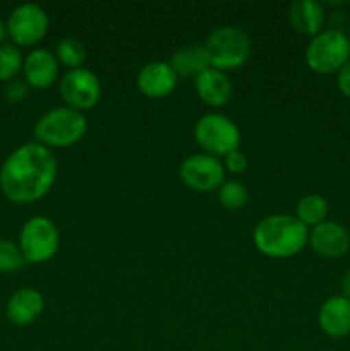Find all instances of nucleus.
I'll return each instance as SVG.
<instances>
[{"instance_id":"f257e3e1","label":"nucleus","mask_w":350,"mask_h":351,"mask_svg":"<svg viewBox=\"0 0 350 351\" xmlns=\"http://www.w3.org/2000/svg\"><path fill=\"white\" fill-rule=\"evenodd\" d=\"M54 151L36 141L16 147L0 167V191L16 204H30L48 194L57 180Z\"/></svg>"},{"instance_id":"f03ea898","label":"nucleus","mask_w":350,"mask_h":351,"mask_svg":"<svg viewBox=\"0 0 350 351\" xmlns=\"http://www.w3.org/2000/svg\"><path fill=\"white\" fill-rule=\"evenodd\" d=\"M253 242L263 256L288 259L307 245L309 228L294 215H270L254 226Z\"/></svg>"},{"instance_id":"7ed1b4c3","label":"nucleus","mask_w":350,"mask_h":351,"mask_svg":"<svg viewBox=\"0 0 350 351\" xmlns=\"http://www.w3.org/2000/svg\"><path fill=\"white\" fill-rule=\"evenodd\" d=\"M88 132V119L82 112L69 106H57L36 120L33 136L38 144L48 147H69L78 144Z\"/></svg>"},{"instance_id":"20e7f679","label":"nucleus","mask_w":350,"mask_h":351,"mask_svg":"<svg viewBox=\"0 0 350 351\" xmlns=\"http://www.w3.org/2000/svg\"><path fill=\"white\" fill-rule=\"evenodd\" d=\"M305 65L316 74H336L350 60V40L338 29H323L305 47Z\"/></svg>"},{"instance_id":"39448f33","label":"nucleus","mask_w":350,"mask_h":351,"mask_svg":"<svg viewBox=\"0 0 350 351\" xmlns=\"http://www.w3.org/2000/svg\"><path fill=\"white\" fill-rule=\"evenodd\" d=\"M194 139L202 153L215 158H225L226 154L240 149L242 134L237 123L222 113H206L196 122Z\"/></svg>"},{"instance_id":"423d86ee","label":"nucleus","mask_w":350,"mask_h":351,"mask_svg":"<svg viewBox=\"0 0 350 351\" xmlns=\"http://www.w3.org/2000/svg\"><path fill=\"white\" fill-rule=\"evenodd\" d=\"M211 67L218 71H235L250 57V40L240 27L220 26L205 41Z\"/></svg>"},{"instance_id":"0eeeda50","label":"nucleus","mask_w":350,"mask_h":351,"mask_svg":"<svg viewBox=\"0 0 350 351\" xmlns=\"http://www.w3.org/2000/svg\"><path fill=\"white\" fill-rule=\"evenodd\" d=\"M60 235L58 228L47 216H33L19 233V249L30 264H45L57 254Z\"/></svg>"},{"instance_id":"6e6552de","label":"nucleus","mask_w":350,"mask_h":351,"mask_svg":"<svg viewBox=\"0 0 350 351\" xmlns=\"http://www.w3.org/2000/svg\"><path fill=\"white\" fill-rule=\"evenodd\" d=\"M58 93L65 106L84 113L98 105L102 98V82L98 75L86 67L67 71L58 82Z\"/></svg>"},{"instance_id":"1a4fd4ad","label":"nucleus","mask_w":350,"mask_h":351,"mask_svg":"<svg viewBox=\"0 0 350 351\" xmlns=\"http://www.w3.org/2000/svg\"><path fill=\"white\" fill-rule=\"evenodd\" d=\"M50 17L38 3H23L10 12L7 31L16 47H33L48 33Z\"/></svg>"},{"instance_id":"9d476101","label":"nucleus","mask_w":350,"mask_h":351,"mask_svg":"<svg viewBox=\"0 0 350 351\" xmlns=\"http://www.w3.org/2000/svg\"><path fill=\"white\" fill-rule=\"evenodd\" d=\"M225 168L220 158L206 153H196L185 158L178 167L182 184L196 192L218 191L225 182Z\"/></svg>"},{"instance_id":"9b49d317","label":"nucleus","mask_w":350,"mask_h":351,"mask_svg":"<svg viewBox=\"0 0 350 351\" xmlns=\"http://www.w3.org/2000/svg\"><path fill=\"white\" fill-rule=\"evenodd\" d=\"M178 75L172 69L170 62L153 60L144 64L136 75V86L141 95L151 99L170 96L177 88Z\"/></svg>"},{"instance_id":"f8f14e48","label":"nucleus","mask_w":350,"mask_h":351,"mask_svg":"<svg viewBox=\"0 0 350 351\" xmlns=\"http://www.w3.org/2000/svg\"><path fill=\"white\" fill-rule=\"evenodd\" d=\"M309 245L318 256L326 259H338L350 249V233L340 223L326 219L309 232Z\"/></svg>"},{"instance_id":"ddd939ff","label":"nucleus","mask_w":350,"mask_h":351,"mask_svg":"<svg viewBox=\"0 0 350 351\" xmlns=\"http://www.w3.org/2000/svg\"><path fill=\"white\" fill-rule=\"evenodd\" d=\"M58 67L60 65L55 58V53L47 48H34L24 58V81L30 88L48 89L57 81Z\"/></svg>"},{"instance_id":"4468645a","label":"nucleus","mask_w":350,"mask_h":351,"mask_svg":"<svg viewBox=\"0 0 350 351\" xmlns=\"http://www.w3.org/2000/svg\"><path fill=\"white\" fill-rule=\"evenodd\" d=\"M194 89L198 98L205 105L220 108L225 106L232 99V82H230L226 72L218 71L215 67L206 69L205 72L194 77Z\"/></svg>"},{"instance_id":"2eb2a0df","label":"nucleus","mask_w":350,"mask_h":351,"mask_svg":"<svg viewBox=\"0 0 350 351\" xmlns=\"http://www.w3.org/2000/svg\"><path fill=\"white\" fill-rule=\"evenodd\" d=\"M319 329L329 338H345L350 335V298L335 295L323 302L318 312Z\"/></svg>"},{"instance_id":"dca6fc26","label":"nucleus","mask_w":350,"mask_h":351,"mask_svg":"<svg viewBox=\"0 0 350 351\" xmlns=\"http://www.w3.org/2000/svg\"><path fill=\"white\" fill-rule=\"evenodd\" d=\"M43 295L34 288H21V290L14 291L5 305L7 317L16 326L33 324L43 314Z\"/></svg>"},{"instance_id":"f3484780","label":"nucleus","mask_w":350,"mask_h":351,"mask_svg":"<svg viewBox=\"0 0 350 351\" xmlns=\"http://www.w3.org/2000/svg\"><path fill=\"white\" fill-rule=\"evenodd\" d=\"M288 16L295 31L311 38L325 29L326 19H328L325 5L316 0H297L290 5Z\"/></svg>"},{"instance_id":"a211bd4d","label":"nucleus","mask_w":350,"mask_h":351,"mask_svg":"<svg viewBox=\"0 0 350 351\" xmlns=\"http://www.w3.org/2000/svg\"><path fill=\"white\" fill-rule=\"evenodd\" d=\"M170 65L177 75H182V77H198L201 72L211 67V62H209V55L205 45L194 43L174 51L170 58Z\"/></svg>"},{"instance_id":"6ab92c4d","label":"nucleus","mask_w":350,"mask_h":351,"mask_svg":"<svg viewBox=\"0 0 350 351\" xmlns=\"http://www.w3.org/2000/svg\"><path fill=\"white\" fill-rule=\"evenodd\" d=\"M295 218L305 226V228H314L321 225L328 218V202L319 194H307L297 202L295 206Z\"/></svg>"},{"instance_id":"aec40b11","label":"nucleus","mask_w":350,"mask_h":351,"mask_svg":"<svg viewBox=\"0 0 350 351\" xmlns=\"http://www.w3.org/2000/svg\"><path fill=\"white\" fill-rule=\"evenodd\" d=\"M55 58H57L58 65L65 67L67 71H74L84 64L86 48L78 38H62L55 48Z\"/></svg>"},{"instance_id":"412c9836","label":"nucleus","mask_w":350,"mask_h":351,"mask_svg":"<svg viewBox=\"0 0 350 351\" xmlns=\"http://www.w3.org/2000/svg\"><path fill=\"white\" fill-rule=\"evenodd\" d=\"M24 58L19 48L12 43L0 45V81L10 82L23 71Z\"/></svg>"},{"instance_id":"4be33fe9","label":"nucleus","mask_w":350,"mask_h":351,"mask_svg":"<svg viewBox=\"0 0 350 351\" xmlns=\"http://www.w3.org/2000/svg\"><path fill=\"white\" fill-rule=\"evenodd\" d=\"M218 201L229 211L242 209L249 201V192L244 184L237 180H225L218 189Z\"/></svg>"},{"instance_id":"5701e85b","label":"nucleus","mask_w":350,"mask_h":351,"mask_svg":"<svg viewBox=\"0 0 350 351\" xmlns=\"http://www.w3.org/2000/svg\"><path fill=\"white\" fill-rule=\"evenodd\" d=\"M26 264L19 245L10 240H0V273H14Z\"/></svg>"},{"instance_id":"b1692460","label":"nucleus","mask_w":350,"mask_h":351,"mask_svg":"<svg viewBox=\"0 0 350 351\" xmlns=\"http://www.w3.org/2000/svg\"><path fill=\"white\" fill-rule=\"evenodd\" d=\"M222 163H223V168H225V171H230V173L239 175L247 170V156L240 149L226 154V156L223 158Z\"/></svg>"},{"instance_id":"393cba45","label":"nucleus","mask_w":350,"mask_h":351,"mask_svg":"<svg viewBox=\"0 0 350 351\" xmlns=\"http://www.w3.org/2000/svg\"><path fill=\"white\" fill-rule=\"evenodd\" d=\"M27 91H30V86L26 84V81H23V79H14V81L7 82L5 98L12 103H19L26 98Z\"/></svg>"},{"instance_id":"a878e982","label":"nucleus","mask_w":350,"mask_h":351,"mask_svg":"<svg viewBox=\"0 0 350 351\" xmlns=\"http://www.w3.org/2000/svg\"><path fill=\"white\" fill-rule=\"evenodd\" d=\"M336 84H338L340 93L350 99V60L336 72Z\"/></svg>"},{"instance_id":"bb28decb","label":"nucleus","mask_w":350,"mask_h":351,"mask_svg":"<svg viewBox=\"0 0 350 351\" xmlns=\"http://www.w3.org/2000/svg\"><path fill=\"white\" fill-rule=\"evenodd\" d=\"M340 291H342V297L345 298H350V269L345 271L342 276V280H340Z\"/></svg>"},{"instance_id":"cd10ccee","label":"nucleus","mask_w":350,"mask_h":351,"mask_svg":"<svg viewBox=\"0 0 350 351\" xmlns=\"http://www.w3.org/2000/svg\"><path fill=\"white\" fill-rule=\"evenodd\" d=\"M9 36V31H7V23L3 19H0V45H3V40Z\"/></svg>"},{"instance_id":"c85d7f7f","label":"nucleus","mask_w":350,"mask_h":351,"mask_svg":"<svg viewBox=\"0 0 350 351\" xmlns=\"http://www.w3.org/2000/svg\"><path fill=\"white\" fill-rule=\"evenodd\" d=\"M347 36H349V40H350V27H349V34H347Z\"/></svg>"}]
</instances>
